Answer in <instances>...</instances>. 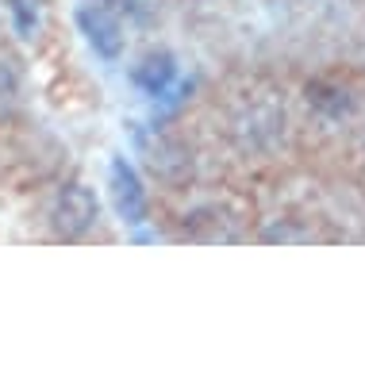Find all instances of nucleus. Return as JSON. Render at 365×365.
Here are the masks:
<instances>
[{
  "label": "nucleus",
  "mask_w": 365,
  "mask_h": 365,
  "mask_svg": "<svg viewBox=\"0 0 365 365\" xmlns=\"http://www.w3.org/2000/svg\"><path fill=\"white\" fill-rule=\"evenodd\" d=\"M77 27H81L85 43L93 46L101 58H120L123 51V24H120V12L104 0H93V4H81L77 8Z\"/></svg>",
  "instance_id": "3"
},
{
  "label": "nucleus",
  "mask_w": 365,
  "mask_h": 365,
  "mask_svg": "<svg viewBox=\"0 0 365 365\" xmlns=\"http://www.w3.org/2000/svg\"><path fill=\"white\" fill-rule=\"evenodd\" d=\"M131 77H135V85H139L146 96L162 101V96L173 88V81H177V62H173L170 51H150L139 66H135Z\"/></svg>",
  "instance_id": "5"
},
{
  "label": "nucleus",
  "mask_w": 365,
  "mask_h": 365,
  "mask_svg": "<svg viewBox=\"0 0 365 365\" xmlns=\"http://www.w3.org/2000/svg\"><path fill=\"white\" fill-rule=\"evenodd\" d=\"M139 154L146 162V170H150L162 185H185L192 177V154L185 150L177 139H170V135L162 131H150V135H139Z\"/></svg>",
  "instance_id": "1"
},
{
  "label": "nucleus",
  "mask_w": 365,
  "mask_h": 365,
  "mask_svg": "<svg viewBox=\"0 0 365 365\" xmlns=\"http://www.w3.org/2000/svg\"><path fill=\"white\" fill-rule=\"evenodd\" d=\"M108 189H112V204L123 223L135 227L146 220V192H143V181L127 158H112V165H108Z\"/></svg>",
  "instance_id": "4"
},
{
  "label": "nucleus",
  "mask_w": 365,
  "mask_h": 365,
  "mask_svg": "<svg viewBox=\"0 0 365 365\" xmlns=\"http://www.w3.org/2000/svg\"><path fill=\"white\" fill-rule=\"evenodd\" d=\"M96 220H101V204L85 185H66L51 204V227L62 239H81V235L93 231Z\"/></svg>",
  "instance_id": "2"
},
{
  "label": "nucleus",
  "mask_w": 365,
  "mask_h": 365,
  "mask_svg": "<svg viewBox=\"0 0 365 365\" xmlns=\"http://www.w3.org/2000/svg\"><path fill=\"white\" fill-rule=\"evenodd\" d=\"M8 16H12L16 35L31 43L43 27V0H8Z\"/></svg>",
  "instance_id": "6"
}]
</instances>
